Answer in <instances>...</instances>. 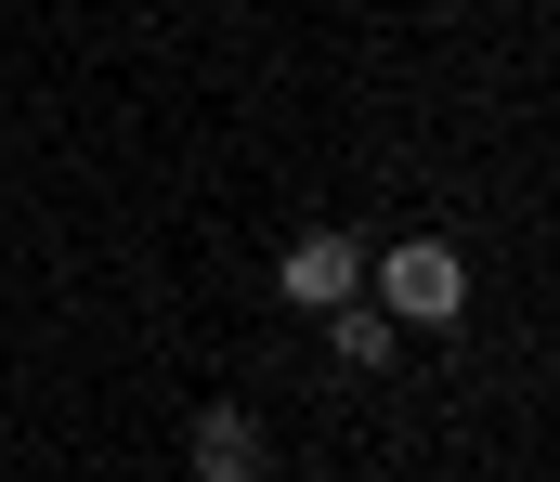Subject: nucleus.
Wrapping results in <instances>:
<instances>
[{
  "label": "nucleus",
  "mask_w": 560,
  "mask_h": 482,
  "mask_svg": "<svg viewBox=\"0 0 560 482\" xmlns=\"http://www.w3.org/2000/svg\"><path fill=\"white\" fill-rule=\"evenodd\" d=\"M392 339H405V326L378 314V301H365V287H352V301H339V314H326V352H339V365H392Z\"/></svg>",
  "instance_id": "4"
},
{
  "label": "nucleus",
  "mask_w": 560,
  "mask_h": 482,
  "mask_svg": "<svg viewBox=\"0 0 560 482\" xmlns=\"http://www.w3.org/2000/svg\"><path fill=\"white\" fill-rule=\"evenodd\" d=\"M183 470L196 482H261L275 470V457H261V418H248V404H209V418L183 431Z\"/></svg>",
  "instance_id": "3"
},
{
  "label": "nucleus",
  "mask_w": 560,
  "mask_h": 482,
  "mask_svg": "<svg viewBox=\"0 0 560 482\" xmlns=\"http://www.w3.org/2000/svg\"><path fill=\"white\" fill-rule=\"evenodd\" d=\"M365 287H378V314H392V326H418V339H443V326L469 314V261H456L443 235L378 248V261H365Z\"/></svg>",
  "instance_id": "1"
},
{
  "label": "nucleus",
  "mask_w": 560,
  "mask_h": 482,
  "mask_svg": "<svg viewBox=\"0 0 560 482\" xmlns=\"http://www.w3.org/2000/svg\"><path fill=\"white\" fill-rule=\"evenodd\" d=\"M275 287H287V301H300V314H339V301H352V287H365V248H352V235H326V222H313V235H287V261H275Z\"/></svg>",
  "instance_id": "2"
}]
</instances>
